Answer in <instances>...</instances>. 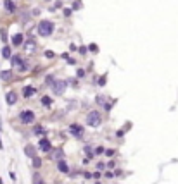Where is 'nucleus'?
Masks as SVG:
<instances>
[{
  "mask_svg": "<svg viewBox=\"0 0 178 184\" xmlns=\"http://www.w3.org/2000/svg\"><path fill=\"white\" fill-rule=\"evenodd\" d=\"M102 122V117H100V112L99 110H92L88 115H86V124L90 127H99Z\"/></svg>",
  "mask_w": 178,
  "mask_h": 184,
  "instance_id": "obj_1",
  "label": "nucleus"
},
{
  "mask_svg": "<svg viewBox=\"0 0 178 184\" xmlns=\"http://www.w3.org/2000/svg\"><path fill=\"white\" fill-rule=\"evenodd\" d=\"M52 31H54V24L50 21H42L38 24V35L40 36H50Z\"/></svg>",
  "mask_w": 178,
  "mask_h": 184,
  "instance_id": "obj_2",
  "label": "nucleus"
},
{
  "mask_svg": "<svg viewBox=\"0 0 178 184\" xmlns=\"http://www.w3.org/2000/svg\"><path fill=\"white\" fill-rule=\"evenodd\" d=\"M19 119H21L23 124H31V122L35 121V114H33L31 110H23L21 115H19Z\"/></svg>",
  "mask_w": 178,
  "mask_h": 184,
  "instance_id": "obj_3",
  "label": "nucleus"
},
{
  "mask_svg": "<svg viewBox=\"0 0 178 184\" xmlns=\"http://www.w3.org/2000/svg\"><path fill=\"white\" fill-rule=\"evenodd\" d=\"M12 65L19 71V72H24L26 71V64L23 62V57L21 55H16V57H12Z\"/></svg>",
  "mask_w": 178,
  "mask_h": 184,
  "instance_id": "obj_4",
  "label": "nucleus"
},
{
  "mask_svg": "<svg viewBox=\"0 0 178 184\" xmlns=\"http://www.w3.org/2000/svg\"><path fill=\"white\" fill-rule=\"evenodd\" d=\"M66 89V81H55L52 84V91H54L55 95H62Z\"/></svg>",
  "mask_w": 178,
  "mask_h": 184,
  "instance_id": "obj_5",
  "label": "nucleus"
},
{
  "mask_svg": "<svg viewBox=\"0 0 178 184\" xmlns=\"http://www.w3.org/2000/svg\"><path fill=\"white\" fill-rule=\"evenodd\" d=\"M69 132L73 134V136H76V138H81L83 136V127H81L80 124H71L69 126Z\"/></svg>",
  "mask_w": 178,
  "mask_h": 184,
  "instance_id": "obj_6",
  "label": "nucleus"
},
{
  "mask_svg": "<svg viewBox=\"0 0 178 184\" xmlns=\"http://www.w3.org/2000/svg\"><path fill=\"white\" fill-rule=\"evenodd\" d=\"M38 146H40V150H43V152H50V150H52L50 141L49 139H45V138H42V139L38 141Z\"/></svg>",
  "mask_w": 178,
  "mask_h": 184,
  "instance_id": "obj_7",
  "label": "nucleus"
},
{
  "mask_svg": "<svg viewBox=\"0 0 178 184\" xmlns=\"http://www.w3.org/2000/svg\"><path fill=\"white\" fill-rule=\"evenodd\" d=\"M35 91H37V89L31 88V86H24V88H23V96H24V98H30V96L35 95Z\"/></svg>",
  "mask_w": 178,
  "mask_h": 184,
  "instance_id": "obj_8",
  "label": "nucleus"
},
{
  "mask_svg": "<svg viewBox=\"0 0 178 184\" xmlns=\"http://www.w3.org/2000/svg\"><path fill=\"white\" fill-rule=\"evenodd\" d=\"M0 79H2V81H11L12 79V71H9V69L2 71V72H0Z\"/></svg>",
  "mask_w": 178,
  "mask_h": 184,
  "instance_id": "obj_9",
  "label": "nucleus"
},
{
  "mask_svg": "<svg viewBox=\"0 0 178 184\" xmlns=\"http://www.w3.org/2000/svg\"><path fill=\"white\" fill-rule=\"evenodd\" d=\"M57 169H59L62 174H68V172H69V167H68V163H66L64 160H59V162H57Z\"/></svg>",
  "mask_w": 178,
  "mask_h": 184,
  "instance_id": "obj_10",
  "label": "nucleus"
},
{
  "mask_svg": "<svg viewBox=\"0 0 178 184\" xmlns=\"http://www.w3.org/2000/svg\"><path fill=\"white\" fill-rule=\"evenodd\" d=\"M16 100H17L16 91H9V93H7V103H9V105H14Z\"/></svg>",
  "mask_w": 178,
  "mask_h": 184,
  "instance_id": "obj_11",
  "label": "nucleus"
},
{
  "mask_svg": "<svg viewBox=\"0 0 178 184\" xmlns=\"http://www.w3.org/2000/svg\"><path fill=\"white\" fill-rule=\"evenodd\" d=\"M11 42H12V45H16V47L23 45V35H21V33H17V35H14Z\"/></svg>",
  "mask_w": 178,
  "mask_h": 184,
  "instance_id": "obj_12",
  "label": "nucleus"
},
{
  "mask_svg": "<svg viewBox=\"0 0 178 184\" xmlns=\"http://www.w3.org/2000/svg\"><path fill=\"white\" fill-rule=\"evenodd\" d=\"M24 153H26V157H30V158H35V157H37V155H35V146H31V145L24 146Z\"/></svg>",
  "mask_w": 178,
  "mask_h": 184,
  "instance_id": "obj_13",
  "label": "nucleus"
},
{
  "mask_svg": "<svg viewBox=\"0 0 178 184\" xmlns=\"http://www.w3.org/2000/svg\"><path fill=\"white\" fill-rule=\"evenodd\" d=\"M33 184H45V181H43V177L40 176L38 172L33 174Z\"/></svg>",
  "mask_w": 178,
  "mask_h": 184,
  "instance_id": "obj_14",
  "label": "nucleus"
},
{
  "mask_svg": "<svg viewBox=\"0 0 178 184\" xmlns=\"http://www.w3.org/2000/svg\"><path fill=\"white\" fill-rule=\"evenodd\" d=\"M4 4H5V9L9 12H16V5H14V2H12V0H5Z\"/></svg>",
  "mask_w": 178,
  "mask_h": 184,
  "instance_id": "obj_15",
  "label": "nucleus"
},
{
  "mask_svg": "<svg viewBox=\"0 0 178 184\" xmlns=\"http://www.w3.org/2000/svg\"><path fill=\"white\" fill-rule=\"evenodd\" d=\"M2 57H4V59H11L12 57V55H11V48H9V47L2 48Z\"/></svg>",
  "mask_w": 178,
  "mask_h": 184,
  "instance_id": "obj_16",
  "label": "nucleus"
},
{
  "mask_svg": "<svg viewBox=\"0 0 178 184\" xmlns=\"http://www.w3.org/2000/svg\"><path fill=\"white\" fill-rule=\"evenodd\" d=\"M0 38H2V43L7 42V29L5 28H0Z\"/></svg>",
  "mask_w": 178,
  "mask_h": 184,
  "instance_id": "obj_17",
  "label": "nucleus"
},
{
  "mask_svg": "<svg viewBox=\"0 0 178 184\" xmlns=\"http://www.w3.org/2000/svg\"><path fill=\"white\" fill-rule=\"evenodd\" d=\"M33 167H35V169H40V167H42V158H38V157L33 158Z\"/></svg>",
  "mask_w": 178,
  "mask_h": 184,
  "instance_id": "obj_18",
  "label": "nucleus"
},
{
  "mask_svg": "<svg viewBox=\"0 0 178 184\" xmlns=\"http://www.w3.org/2000/svg\"><path fill=\"white\" fill-rule=\"evenodd\" d=\"M45 83H47V86H52V84L55 83V81H54V76H47V79H45Z\"/></svg>",
  "mask_w": 178,
  "mask_h": 184,
  "instance_id": "obj_19",
  "label": "nucleus"
},
{
  "mask_svg": "<svg viewBox=\"0 0 178 184\" xmlns=\"http://www.w3.org/2000/svg\"><path fill=\"white\" fill-rule=\"evenodd\" d=\"M50 103H52V100H50L49 96H43V98H42V105H47V107H49Z\"/></svg>",
  "mask_w": 178,
  "mask_h": 184,
  "instance_id": "obj_20",
  "label": "nucleus"
},
{
  "mask_svg": "<svg viewBox=\"0 0 178 184\" xmlns=\"http://www.w3.org/2000/svg\"><path fill=\"white\" fill-rule=\"evenodd\" d=\"M45 57H47V59H54V52L47 50V52H45Z\"/></svg>",
  "mask_w": 178,
  "mask_h": 184,
  "instance_id": "obj_21",
  "label": "nucleus"
},
{
  "mask_svg": "<svg viewBox=\"0 0 178 184\" xmlns=\"http://www.w3.org/2000/svg\"><path fill=\"white\" fill-rule=\"evenodd\" d=\"M35 132H37V134H43L45 131H43V127H40V126H38V127H35Z\"/></svg>",
  "mask_w": 178,
  "mask_h": 184,
  "instance_id": "obj_22",
  "label": "nucleus"
},
{
  "mask_svg": "<svg viewBox=\"0 0 178 184\" xmlns=\"http://www.w3.org/2000/svg\"><path fill=\"white\" fill-rule=\"evenodd\" d=\"M93 152L97 153V155H100V153H104V148H102V146H97L95 150H93Z\"/></svg>",
  "mask_w": 178,
  "mask_h": 184,
  "instance_id": "obj_23",
  "label": "nucleus"
},
{
  "mask_svg": "<svg viewBox=\"0 0 178 184\" xmlns=\"http://www.w3.org/2000/svg\"><path fill=\"white\" fill-rule=\"evenodd\" d=\"M106 84V76H102V78L99 79V86H104Z\"/></svg>",
  "mask_w": 178,
  "mask_h": 184,
  "instance_id": "obj_24",
  "label": "nucleus"
},
{
  "mask_svg": "<svg viewBox=\"0 0 178 184\" xmlns=\"http://www.w3.org/2000/svg\"><path fill=\"white\" fill-rule=\"evenodd\" d=\"M114 153H116L114 150H106V155H107V157H113Z\"/></svg>",
  "mask_w": 178,
  "mask_h": 184,
  "instance_id": "obj_25",
  "label": "nucleus"
},
{
  "mask_svg": "<svg viewBox=\"0 0 178 184\" xmlns=\"http://www.w3.org/2000/svg\"><path fill=\"white\" fill-rule=\"evenodd\" d=\"M62 12H64V16H66V17H69V16H71V9H64Z\"/></svg>",
  "mask_w": 178,
  "mask_h": 184,
  "instance_id": "obj_26",
  "label": "nucleus"
},
{
  "mask_svg": "<svg viewBox=\"0 0 178 184\" xmlns=\"http://www.w3.org/2000/svg\"><path fill=\"white\" fill-rule=\"evenodd\" d=\"M83 76H85V71H83V69H80V71H78V78H83Z\"/></svg>",
  "mask_w": 178,
  "mask_h": 184,
  "instance_id": "obj_27",
  "label": "nucleus"
},
{
  "mask_svg": "<svg viewBox=\"0 0 178 184\" xmlns=\"http://www.w3.org/2000/svg\"><path fill=\"white\" fill-rule=\"evenodd\" d=\"M90 50H92V52H97V45H90Z\"/></svg>",
  "mask_w": 178,
  "mask_h": 184,
  "instance_id": "obj_28",
  "label": "nucleus"
},
{
  "mask_svg": "<svg viewBox=\"0 0 178 184\" xmlns=\"http://www.w3.org/2000/svg\"><path fill=\"white\" fill-rule=\"evenodd\" d=\"M54 184H62V182H59V181H55V182Z\"/></svg>",
  "mask_w": 178,
  "mask_h": 184,
  "instance_id": "obj_29",
  "label": "nucleus"
},
{
  "mask_svg": "<svg viewBox=\"0 0 178 184\" xmlns=\"http://www.w3.org/2000/svg\"><path fill=\"white\" fill-rule=\"evenodd\" d=\"M0 148H2V139H0Z\"/></svg>",
  "mask_w": 178,
  "mask_h": 184,
  "instance_id": "obj_30",
  "label": "nucleus"
},
{
  "mask_svg": "<svg viewBox=\"0 0 178 184\" xmlns=\"http://www.w3.org/2000/svg\"><path fill=\"white\" fill-rule=\"evenodd\" d=\"M0 184H4V182H2V179H0Z\"/></svg>",
  "mask_w": 178,
  "mask_h": 184,
  "instance_id": "obj_31",
  "label": "nucleus"
}]
</instances>
